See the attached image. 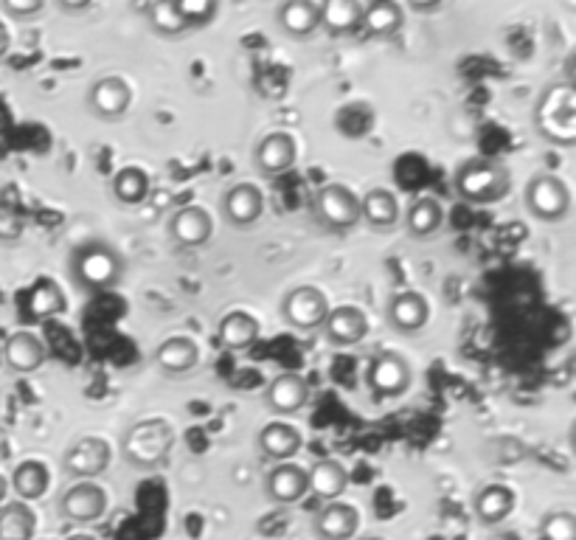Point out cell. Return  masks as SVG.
Listing matches in <instances>:
<instances>
[{
  "label": "cell",
  "mask_w": 576,
  "mask_h": 540,
  "mask_svg": "<svg viewBox=\"0 0 576 540\" xmlns=\"http://www.w3.org/2000/svg\"><path fill=\"white\" fill-rule=\"evenodd\" d=\"M534 130L554 147L576 144V88L571 82H551L534 105Z\"/></svg>",
  "instance_id": "obj_1"
},
{
  "label": "cell",
  "mask_w": 576,
  "mask_h": 540,
  "mask_svg": "<svg viewBox=\"0 0 576 540\" xmlns=\"http://www.w3.org/2000/svg\"><path fill=\"white\" fill-rule=\"evenodd\" d=\"M68 270H71L76 287H82L88 293H102V290L119 285L127 262L116 245L104 240H88L76 245Z\"/></svg>",
  "instance_id": "obj_2"
},
{
  "label": "cell",
  "mask_w": 576,
  "mask_h": 540,
  "mask_svg": "<svg viewBox=\"0 0 576 540\" xmlns=\"http://www.w3.org/2000/svg\"><path fill=\"white\" fill-rule=\"evenodd\" d=\"M175 425L163 417H149L130 425L121 436V459L135 470H155L175 448Z\"/></svg>",
  "instance_id": "obj_3"
},
{
  "label": "cell",
  "mask_w": 576,
  "mask_h": 540,
  "mask_svg": "<svg viewBox=\"0 0 576 540\" xmlns=\"http://www.w3.org/2000/svg\"><path fill=\"white\" fill-rule=\"evenodd\" d=\"M509 183H512L509 169L495 158H470L467 164L458 166L453 178L456 195L478 206L498 203L509 192Z\"/></svg>",
  "instance_id": "obj_4"
},
{
  "label": "cell",
  "mask_w": 576,
  "mask_h": 540,
  "mask_svg": "<svg viewBox=\"0 0 576 540\" xmlns=\"http://www.w3.org/2000/svg\"><path fill=\"white\" fill-rule=\"evenodd\" d=\"M523 203L540 223H560L571 209V189L554 172H537L523 192Z\"/></svg>",
  "instance_id": "obj_5"
},
{
  "label": "cell",
  "mask_w": 576,
  "mask_h": 540,
  "mask_svg": "<svg viewBox=\"0 0 576 540\" xmlns=\"http://www.w3.org/2000/svg\"><path fill=\"white\" fill-rule=\"evenodd\" d=\"M312 209L318 223L343 234V231H352L360 223V197L346 186V183H326L321 186L315 197H312Z\"/></svg>",
  "instance_id": "obj_6"
},
{
  "label": "cell",
  "mask_w": 576,
  "mask_h": 540,
  "mask_svg": "<svg viewBox=\"0 0 576 540\" xmlns=\"http://www.w3.org/2000/svg\"><path fill=\"white\" fill-rule=\"evenodd\" d=\"M326 313H329V301H326L324 290H318L315 285L293 287L284 296V301H281V318L293 330H321L326 321Z\"/></svg>",
  "instance_id": "obj_7"
},
{
  "label": "cell",
  "mask_w": 576,
  "mask_h": 540,
  "mask_svg": "<svg viewBox=\"0 0 576 540\" xmlns=\"http://www.w3.org/2000/svg\"><path fill=\"white\" fill-rule=\"evenodd\" d=\"M110 459H113V448H110L107 439H102V436H82V439H76L74 445L65 450L62 470L71 479L93 481L110 467Z\"/></svg>",
  "instance_id": "obj_8"
},
{
  "label": "cell",
  "mask_w": 576,
  "mask_h": 540,
  "mask_svg": "<svg viewBox=\"0 0 576 540\" xmlns=\"http://www.w3.org/2000/svg\"><path fill=\"white\" fill-rule=\"evenodd\" d=\"M133 107V85L124 76H102L90 85L88 110L102 121H119Z\"/></svg>",
  "instance_id": "obj_9"
},
{
  "label": "cell",
  "mask_w": 576,
  "mask_h": 540,
  "mask_svg": "<svg viewBox=\"0 0 576 540\" xmlns=\"http://www.w3.org/2000/svg\"><path fill=\"white\" fill-rule=\"evenodd\" d=\"M60 512L74 524H93L107 512V490L96 481H76L60 498Z\"/></svg>",
  "instance_id": "obj_10"
},
{
  "label": "cell",
  "mask_w": 576,
  "mask_h": 540,
  "mask_svg": "<svg viewBox=\"0 0 576 540\" xmlns=\"http://www.w3.org/2000/svg\"><path fill=\"white\" fill-rule=\"evenodd\" d=\"M411 366L408 360L397 355V352H383L371 360L369 372H366V383L377 397H399L402 391L411 386Z\"/></svg>",
  "instance_id": "obj_11"
},
{
  "label": "cell",
  "mask_w": 576,
  "mask_h": 540,
  "mask_svg": "<svg viewBox=\"0 0 576 540\" xmlns=\"http://www.w3.org/2000/svg\"><path fill=\"white\" fill-rule=\"evenodd\" d=\"M385 318H388V327L402 335H416V332L425 330L430 318V304L422 293L416 290H402L394 293L388 304H385Z\"/></svg>",
  "instance_id": "obj_12"
},
{
  "label": "cell",
  "mask_w": 576,
  "mask_h": 540,
  "mask_svg": "<svg viewBox=\"0 0 576 540\" xmlns=\"http://www.w3.org/2000/svg\"><path fill=\"white\" fill-rule=\"evenodd\" d=\"M0 352H3V363L17 375H31V372L43 369L48 360L43 338H37V332L31 330L12 332L6 338V344L0 346Z\"/></svg>",
  "instance_id": "obj_13"
},
{
  "label": "cell",
  "mask_w": 576,
  "mask_h": 540,
  "mask_svg": "<svg viewBox=\"0 0 576 540\" xmlns=\"http://www.w3.org/2000/svg\"><path fill=\"white\" fill-rule=\"evenodd\" d=\"M321 332H324V338L332 346H355L366 338L369 318H366V313H363L360 307H355V304L329 307Z\"/></svg>",
  "instance_id": "obj_14"
},
{
  "label": "cell",
  "mask_w": 576,
  "mask_h": 540,
  "mask_svg": "<svg viewBox=\"0 0 576 540\" xmlns=\"http://www.w3.org/2000/svg\"><path fill=\"white\" fill-rule=\"evenodd\" d=\"M310 400V383L298 372H281L270 380L265 394L267 408L279 417H293Z\"/></svg>",
  "instance_id": "obj_15"
},
{
  "label": "cell",
  "mask_w": 576,
  "mask_h": 540,
  "mask_svg": "<svg viewBox=\"0 0 576 540\" xmlns=\"http://www.w3.org/2000/svg\"><path fill=\"white\" fill-rule=\"evenodd\" d=\"M298 158V147L296 141H293V135L290 133H270L265 135L259 144H256V150H253V164L256 169L267 175V178H276V175H284V172H290L293 164H296Z\"/></svg>",
  "instance_id": "obj_16"
},
{
  "label": "cell",
  "mask_w": 576,
  "mask_h": 540,
  "mask_svg": "<svg viewBox=\"0 0 576 540\" xmlns=\"http://www.w3.org/2000/svg\"><path fill=\"white\" fill-rule=\"evenodd\" d=\"M222 214L234 228H251L265 214V195L256 183H237L222 197Z\"/></svg>",
  "instance_id": "obj_17"
},
{
  "label": "cell",
  "mask_w": 576,
  "mask_h": 540,
  "mask_svg": "<svg viewBox=\"0 0 576 540\" xmlns=\"http://www.w3.org/2000/svg\"><path fill=\"white\" fill-rule=\"evenodd\" d=\"M214 234V220L203 206H183L169 220V237L178 242L180 248H200Z\"/></svg>",
  "instance_id": "obj_18"
},
{
  "label": "cell",
  "mask_w": 576,
  "mask_h": 540,
  "mask_svg": "<svg viewBox=\"0 0 576 540\" xmlns=\"http://www.w3.org/2000/svg\"><path fill=\"white\" fill-rule=\"evenodd\" d=\"M267 498L273 504H281V507H293L298 504L304 495L310 493L307 487V470L304 467L293 465V462H281L270 473H267Z\"/></svg>",
  "instance_id": "obj_19"
},
{
  "label": "cell",
  "mask_w": 576,
  "mask_h": 540,
  "mask_svg": "<svg viewBox=\"0 0 576 540\" xmlns=\"http://www.w3.org/2000/svg\"><path fill=\"white\" fill-rule=\"evenodd\" d=\"M315 535L321 540H352L360 529V512L346 501H329L315 515Z\"/></svg>",
  "instance_id": "obj_20"
},
{
  "label": "cell",
  "mask_w": 576,
  "mask_h": 540,
  "mask_svg": "<svg viewBox=\"0 0 576 540\" xmlns=\"http://www.w3.org/2000/svg\"><path fill=\"white\" fill-rule=\"evenodd\" d=\"M517 504V495L512 487H506V484H498V481H492V484H484L473 498V512L475 518L481 521L484 526H495L503 524L512 512H515Z\"/></svg>",
  "instance_id": "obj_21"
},
{
  "label": "cell",
  "mask_w": 576,
  "mask_h": 540,
  "mask_svg": "<svg viewBox=\"0 0 576 540\" xmlns=\"http://www.w3.org/2000/svg\"><path fill=\"white\" fill-rule=\"evenodd\" d=\"M276 23L279 29L293 37V40H307L315 31L321 29V12L318 3L312 0H287L276 9Z\"/></svg>",
  "instance_id": "obj_22"
},
{
  "label": "cell",
  "mask_w": 576,
  "mask_h": 540,
  "mask_svg": "<svg viewBox=\"0 0 576 540\" xmlns=\"http://www.w3.org/2000/svg\"><path fill=\"white\" fill-rule=\"evenodd\" d=\"M360 220L371 231H391L399 223V200L391 189L374 186L360 197Z\"/></svg>",
  "instance_id": "obj_23"
},
{
  "label": "cell",
  "mask_w": 576,
  "mask_h": 540,
  "mask_svg": "<svg viewBox=\"0 0 576 540\" xmlns=\"http://www.w3.org/2000/svg\"><path fill=\"white\" fill-rule=\"evenodd\" d=\"M155 363L161 366L166 375H186L200 363V346L186 335H172V338L158 344Z\"/></svg>",
  "instance_id": "obj_24"
},
{
  "label": "cell",
  "mask_w": 576,
  "mask_h": 540,
  "mask_svg": "<svg viewBox=\"0 0 576 540\" xmlns=\"http://www.w3.org/2000/svg\"><path fill=\"white\" fill-rule=\"evenodd\" d=\"M307 487L312 495L329 501H338V495L346 493L349 487V473L340 465L338 459H318L315 465L307 470Z\"/></svg>",
  "instance_id": "obj_25"
},
{
  "label": "cell",
  "mask_w": 576,
  "mask_h": 540,
  "mask_svg": "<svg viewBox=\"0 0 576 540\" xmlns=\"http://www.w3.org/2000/svg\"><path fill=\"white\" fill-rule=\"evenodd\" d=\"M405 26V9L394 3V0H374L369 6H363V20L360 29L366 31L369 37H391Z\"/></svg>",
  "instance_id": "obj_26"
},
{
  "label": "cell",
  "mask_w": 576,
  "mask_h": 540,
  "mask_svg": "<svg viewBox=\"0 0 576 540\" xmlns=\"http://www.w3.org/2000/svg\"><path fill=\"white\" fill-rule=\"evenodd\" d=\"M259 450L273 462H290L301 450V434L290 422H270L259 434Z\"/></svg>",
  "instance_id": "obj_27"
},
{
  "label": "cell",
  "mask_w": 576,
  "mask_h": 540,
  "mask_svg": "<svg viewBox=\"0 0 576 540\" xmlns=\"http://www.w3.org/2000/svg\"><path fill=\"white\" fill-rule=\"evenodd\" d=\"M321 12V29H326L332 37H346L360 31L363 20V6L357 0H326L318 3Z\"/></svg>",
  "instance_id": "obj_28"
},
{
  "label": "cell",
  "mask_w": 576,
  "mask_h": 540,
  "mask_svg": "<svg viewBox=\"0 0 576 540\" xmlns=\"http://www.w3.org/2000/svg\"><path fill=\"white\" fill-rule=\"evenodd\" d=\"M444 225V209L436 197H416L411 209L405 211V231L414 240H428Z\"/></svg>",
  "instance_id": "obj_29"
},
{
  "label": "cell",
  "mask_w": 576,
  "mask_h": 540,
  "mask_svg": "<svg viewBox=\"0 0 576 540\" xmlns=\"http://www.w3.org/2000/svg\"><path fill=\"white\" fill-rule=\"evenodd\" d=\"M217 338H220V344L225 346V349L242 352V349L256 344V338H259V321H256L251 313H245V310H234V313H228L220 321Z\"/></svg>",
  "instance_id": "obj_30"
},
{
  "label": "cell",
  "mask_w": 576,
  "mask_h": 540,
  "mask_svg": "<svg viewBox=\"0 0 576 540\" xmlns=\"http://www.w3.org/2000/svg\"><path fill=\"white\" fill-rule=\"evenodd\" d=\"M48 484H51V473H48V465L45 462H37V459H26L15 467L12 473V487L15 493L20 495V501H40L45 493H48Z\"/></svg>",
  "instance_id": "obj_31"
},
{
  "label": "cell",
  "mask_w": 576,
  "mask_h": 540,
  "mask_svg": "<svg viewBox=\"0 0 576 540\" xmlns=\"http://www.w3.org/2000/svg\"><path fill=\"white\" fill-rule=\"evenodd\" d=\"M37 532V512L26 501H9L0 507V540H31Z\"/></svg>",
  "instance_id": "obj_32"
},
{
  "label": "cell",
  "mask_w": 576,
  "mask_h": 540,
  "mask_svg": "<svg viewBox=\"0 0 576 540\" xmlns=\"http://www.w3.org/2000/svg\"><path fill=\"white\" fill-rule=\"evenodd\" d=\"M149 195V175L141 166H121L113 175V197L124 206H138Z\"/></svg>",
  "instance_id": "obj_33"
},
{
  "label": "cell",
  "mask_w": 576,
  "mask_h": 540,
  "mask_svg": "<svg viewBox=\"0 0 576 540\" xmlns=\"http://www.w3.org/2000/svg\"><path fill=\"white\" fill-rule=\"evenodd\" d=\"M144 17H147V26L158 37H180L186 34V23L178 12V3L175 0H152L147 9H144Z\"/></svg>",
  "instance_id": "obj_34"
},
{
  "label": "cell",
  "mask_w": 576,
  "mask_h": 540,
  "mask_svg": "<svg viewBox=\"0 0 576 540\" xmlns=\"http://www.w3.org/2000/svg\"><path fill=\"white\" fill-rule=\"evenodd\" d=\"M29 310L34 318H51V315H60L65 310V296L54 282H43L31 290Z\"/></svg>",
  "instance_id": "obj_35"
},
{
  "label": "cell",
  "mask_w": 576,
  "mask_h": 540,
  "mask_svg": "<svg viewBox=\"0 0 576 540\" xmlns=\"http://www.w3.org/2000/svg\"><path fill=\"white\" fill-rule=\"evenodd\" d=\"M540 540H576V515L571 510L546 512L540 521Z\"/></svg>",
  "instance_id": "obj_36"
},
{
  "label": "cell",
  "mask_w": 576,
  "mask_h": 540,
  "mask_svg": "<svg viewBox=\"0 0 576 540\" xmlns=\"http://www.w3.org/2000/svg\"><path fill=\"white\" fill-rule=\"evenodd\" d=\"M178 12L186 23V29H203L211 23V17L217 15V3L214 0H175Z\"/></svg>",
  "instance_id": "obj_37"
},
{
  "label": "cell",
  "mask_w": 576,
  "mask_h": 540,
  "mask_svg": "<svg viewBox=\"0 0 576 540\" xmlns=\"http://www.w3.org/2000/svg\"><path fill=\"white\" fill-rule=\"evenodd\" d=\"M23 217L9 206H0V242H17L23 237Z\"/></svg>",
  "instance_id": "obj_38"
},
{
  "label": "cell",
  "mask_w": 576,
  "mask_h": 540,
  "mask_svg": "<svg viewBox=\"0 0 576 540\" xmlns=\"http://www.w3.org/2000/svg\"><path fill=\"white\" fill-rule=\"evenodd\" d=\"M3 12L9 17H31L43 12V0H3Z\"/></svg>",
  "instance_id": "obj_39"
},
{
  "label": "cell",
  "mask_w": 576,
  "mask_h": 540,
  "mask_svg": "<svg viewBox=\"0 0 576 540\" xmlns=\"http://www.w3.org/2000/svg\"><path fill=\"white\" fill-rule=\"evenodd\" d=\"M57 6H60L62 12L74 15V12H85V9H90V0H57Z\"/></svg>",
  "instance_id": "obj_40"
},
{
  "label": "cell",
  "mask_w": 576,
  "mask_h": 540,
  "mask_svg": "<svg viewBox=\"0 0 576 540\" xmlns=\"http://www.w3.org/2000/svg\"><path fill=\"white\" fill-rule=\"evenodd\" d=\"M9 43H12V40H9V29H6V26L0 23V57H6V51H9Z\"/></svg>",
  "instance_id": "obj_41"
},
{
  "label": "cell",
  "mask_w": 576,
  "mask_h": 540,
  "mask_svg": "<svg viewBox=\"0 0 576 540\" xmlns=\"http://www.w3.org/2000/svg\"><path fill=\"white\" fill-rule=\"evenodd\" d=\"M6 493H9V481L0 476V504L6 501Z\"/></svg>",
  "instance_id": "obj_42"
},
{
  "label": "cell",
  "mask_w": 576,
  "mask_h": 540,
  "mask_svg": "<svg viewBox=\"0 0 576 540\" xmlns=\"http://www.w3.org/2000/svg\"><path fill=\"white\" fill-rule=\"evenodd\" d=\"M68 540H96V538H93V535H71Z\"/></svg>",
  "instance_id": "obj_43"
},
{
  "label": "cell",
  "mask_w": 576,
  "mask_h": 540,
  "mask_svg": "<svg viewBox=\"0 0 576 540\" xmlns=\"http://www.w3.org/2000/svg\"><path fill=\"white\" fill-rule=\"evenodd\" d=\"M3 124H6V107L0 105V127H3Z\"/></svg>",
  "instance_id": "obj_44"
},
{
  "label": "cell",
  "mask_w": 576,
  "mask_h": 540,
  "mask_svg": "<svg viewBox=\"0 0 576 540\" xmlns=\"http://www.w3.org/2000/svg\"><path fill=\"white\" fill-rule=\"evenodd\" d=\"M360 540H383V538H360Z\"/></svg>",
  "instance_id": "obj_45"
},
{
  "label": "cell",
  "mask_w": 576,
  "mask_h": 540,
  "mask_svg": "<svg viewBox=\"0 0 576 540\" xmlns=\"http://www.w3.org/2000/svg\"><path fill=\"white\" fill-rule=\"evenodd\" d=\"M0 366H3V352H0Z\"/></svg>",
  "instance_id": "obj_46"
}]
</instances>
